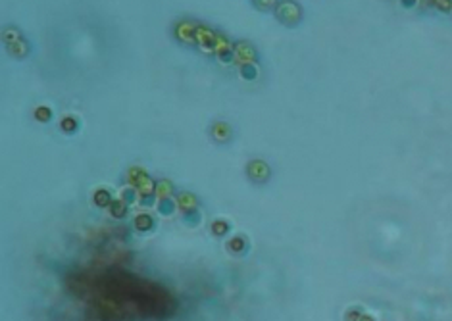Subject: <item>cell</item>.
Instances as JSON below:
<instances>
[{
	"label": "cell",
	"instance_id": "6da1fadb",
	"mask_svg": "<svg viewBox=\"0 0 452 321\" xmlns=\"http://www.w3.org/2000/svg\"><path fill=\"white\" fill-rule=\"evenodd\" d=\"M277 18L285 25H297L300 18H302V10H300V6H298L297 2H293V0H283V2H279L277 4Z\"/></svg>",
	"mask_w": 452,
	"mask_h": 321
},
{
	"label": "cell",
	"instance_id": "7a4b0ae2",
	"mask_svg": "<svg viewBox=\"0 0 452 321\" xmlns=\"http://www.w3.org/2000/svg\"><path fill=\"white\" fill-rule=\"evenodd\" d=\"M254 58H256L254 48H252L248 42H239V44L235 46V60L237 62H241L243 66H245V63H252Z\"/></svg>",
	"mask_w": 452,
	"mask_h": 321
},
{
	"label": "cell",
	"instance_id": "3957f363",
	"mask_svg": "<svg viewBox=\"0 0 452 321\" xmlns=\"http://www.w3.org/2000/svg\"><path fill=\"white\" fill-rule=\"evenodd\" d=\"M248 175L252 177L254 181H266L267 175H269V169L264 162H260V160H254L250 166H248Z\"/></svg>",
	"mask_w": 452,
	"mask_h": 321
},
{
	"label": "cell",
	"instance_id": "277c9868",
	"mask_svg": "<svg viewBox=\"0 0 452 321\" xmlns=\"http://www.w3.org/2000/svg\"><path fill=\"white\" fill-rule=\"evenodd\" d=\"M135 227L139 229L141 233L150 231V229H154V219L150 218V216H146V214H141V216L135 218Z\"/></svg>",
	"mask_w": 452,
	"mask_h": 321
},
{
	"label": "cell",
	"instance_id": "5b68a950",
	"mask_svg": "<svg viewBox=\"0 0 452 321\" xmlns=\"http://www.w3.org/2000/svg\"><path fill=\"white\" fill-rule=\"evenodd\" d=\"M158 212H160L162 216H172V214L175 212V202L170 197H164L160 202H158Z\"/></svg>",
	"mask_w": 452,
	"mask_h": 321
},
{
	"label": "cell",
	"instance_id": "8992f818",
	"mask_svg": "<svg viewBox=\"0 0 452 321\" xmlns=\"http://www.w3.org/2000/svg\"><path fill=\"white\" fill-rule=\"evenodd\" d=\"M110 212H112L114 218H124L125 212H127V204H125L124 200H114L112 204H110Z\"/></svg>",
	"mask_w": 452,
	"mask_h": 321
},
{
	"label": "cell",
	"instance_id": "52a82bcc",
	"mask_svg": "<svg viewBox=\"0 0 452 321\" xmlns=\"http://www.w3.org/2000/svg\"><path fill=\"white\" fill-rule=\"evenodd\" d=\"M94 204L98 206H110L112 204V198H110V192L108 190H96L94 192Z\"/></svg>",
	"mask_w": 452,
	"mask_h": 321
},
{
	"label": "cell",
	"instance_id": "ba28073f",
	"mask_svg": "<svg viewBox=\"0 0 452 321\" xmlns=\"http://www.w3.org/2000/svg\"><path fill=\"white\" fill-rule=\"evenodd\" d=\"M231 135V131H229V125L225 123H217L214 125V137H216L217 141H227Z\"/></svg>",
	"mask_w": 452,
	"mask_h": 321
},
{
	"label": "cell",
	"instance_id": "9c48e42d",
	"mask_svg": "<svg viewBox=\"0 0 452 321\" xmlns=\"http://www.w3.org/2000/svg\"><path fill=\"white\" fill-rule=\"evenodd\" d=\"M8 50H10L14 56H25V54H27V44L20 39V41L8 44Z\"/></svg>",
	"mask_w": 452,
	"mask_h": 321
},
{
	"label": "cell",
	"instance_id": "30bf717a",
	"mask_svg": "<svg viewBox=\"0 0 452 321\" xmlns=\"http://www.w3.org/2000/svg\"><path fill=\"white\" fill-rule=\"evenodd\" d=\"M256 75H258V72L252 63H245V66L241 68V77H243V79H256Z\"/></svg>",
	"mask_w": 452,
	"mask_h": 321
},
{
	"label": "cell",
	"instance_id": "8fae6325",
	"mask_svg": "<svg viewBox=\"0 0 452 321\" xmlns=\"http://www.w3.org/2000/svg\"><path fill=\"white\" fill-rule=\"evenodd\" d=\"M227 231H229V223H225V221H216V223L212 225V233L217 235V237L227 235Z\"/></svg>",
	"mask_w": 452,
	"mask_h": 321
},
{
	"label": "cell",
	"instance_id": "7c38bea8",
	"mask_svg": "<svg viewBox=\"0 0 452 321\" xmlns=\"http://www.w3.org/2000/svg\"><path fill=\"white\" fill-rule=\"evenodd\" d=\"M35 117H37L39 121H48V119L52 117L50 108H46V106H41V108H37V110H35Z\"/></svg>",
	"mask_w": 452,
	"mask_h": 321
},
{
	"label": "cell",
	"instance_id": "4fadbf2b",
	"mask_svg": "<svg viewBox=\"0 0 452 321\" xmlns=\"http://www.w3.org/2000/svg\"><path fill=\"white\" fill-rule=\"evenodd\" d=\"M431 4H435L441 12H450L452 10V0H429Z\"/></svg>",
	"mask_w": 452,
	"mask_h": 321
},
{
	"label": "cell",
	"instance_id": "5bb4252c",
	"mask_svg": "<svg viewBox=\"0 0 452 321\" xmlns=\"http://www.w3.org/2000/svg\"><path fill=\"white\" fill-rule=\"evenodd\" d=\"M185 221H189L191 225H196V223L200 221V216H198L196 208H195V210H187V212H185Z\"/></svg>",
	"mask_w": 452,
	"mask_h": 321
},
{
	"label": "cell",
	"instance_id": "9a60e30c",
	"mask_svg": "<svg viewBox=\"0 0 452 321\" xmlns=\"http://www.w3.org/2000/svg\"><path fill=\"white\" fill-rule=\"evenodd\" d=\"M254 4H256L260 10H269V8L275 6V0H254Z\"/></svg>",
	"mask_w": 452,
	"mask_h": 321
},
{
	"label": "cell",
	"instance_id": "2e32d148",
	"mask_svg": "<svg viewBox=\"0 0 452 321\" xmlns=\"http://www.w3.org/2000/svg\"><path fill=\"white\" fill-rule=\"evenodd\" d=\"M75 127H77V123H75V119H73V117H68V119H64L62 121V129H66L68 133H73V131H75Z\"/></svg>",
	"mask_w": 452,
	"mask_h": 321
},
{
	"label": "cell",
	"instance_id": "e0dca14e",
	"mask_svg": "<svg viewBox=\"0 0 452 321\" xmlns=\"http://www.w3.org/2000/svg\"><path fill=\"white\" fill-rule=\"evenodd\" d=\"M229 248L237 250V252H241V250L245 248V240H241V238H235V240H231V242H229Z\"/></svg>",
	"mask_w": 452,
	"mask_h": 321
},
{
	"label": "cell",
	"instance_id": "ac0fdd59",
	"mask_svg": "<svg viewBox=\"0 0 452 321\" xmlns=\"http://www.w3.org/2000/svg\"><path fill=\"white\" fill-rule=\"evenodd\" d=\"M122 200H124L125 204H127V202H133V200H135V190H133V188H127V190H124V195H122Z\"/></svg>",
	"mask_w": 452,
	"mask_h": 321
},
{
	"label": "cell",
	"instance_id": "d6986e66",
	"mask_svg": "<svg viewBox=\"0 0 452 321\" xmlns=\"http://www.w3.org/2000/svg\"><path fill=\"white\" fill-rule=\"evenodd\" d=\"M418 0H401V4L404 8H414V4H416Z\"/></svg>",
	"mask_w": 452,
	"mask_h": 321
}]
</instances>
